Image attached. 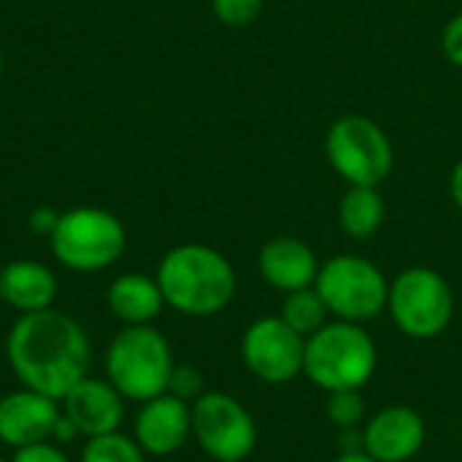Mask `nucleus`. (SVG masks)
<instances>
[{
    "mask_svg": "<svg viewBox=\"0 0 462 462\" xmlns=\"http://www.w3.org/2000/svg\"><path fill=\"white\" fill-rule=\"evenodd\" d=\"M146 457H171L192 439V403L162 393L141 403L133 433Z\"/></svg>",
    "mask_w": 462,
    "mask_h": 462,
    "instance_id": "obj_12",
    "label": "nucleus"
},
{
    "mask_svg": "<svg viewBox=\"0 0 462 462\" xmlns=\"http://www.w3.org/2000/svg\"><path fill=\"white\" fill-rule=\"evenodd\" d=\"M106 379L130 403H146L168 393L176 368L171 341L154 325L122 328L106 349Z\"/></svg>",
    "mask_w": 462,
    "mask_h": 462,
    "instance_id": "obj_4",
    "label": "nucleus"
},
{
    "mask_svg": "<svg viewBox=\"0 0 462 462\" xmlns=\"http://www.w3.org/2000/svg\"><path fill=\"white\" fill-rule=\"evenodd\" d=\"M0 462H8V460H5V457H0Z\"/></svg>",
    "mask_w": 462,
    "mask_h": 462,
    "instance_id": "obj_30",
    "label": "nucleus"
},
{
    "mask_svg": "<svg viewBox=\"0 0 462 462\" xmlns=\"http://www.w3.org/2000/svg\"><path fill=\"white\" fill-rule=\"evenodd\" d=\"M265 8V0H211V11L214 16L233 30L249 27L260 19Z\"/></svg>",
    "mask_w": 462,
    "mask_h": 462,
    "instance_id": "obj_22",
    "label": "nucleus"
},
{
    "mask_svg": "<svg viewBox=\"0 0 462 462\" xmlns=\"http://www.w3.org/2000/svg\"><path fill=\"white\" fill-rule=\"evenodd\" d=\"M317 292L333 319L365 325L387 311L390 279L376 263L360 254H336L319 265Z\"/></svg>",
    "mask_w": 462,
    "mask_h": 462,
    "instance_id": "obj_8",
    "label": "nucleus"
},
{
    "mask_svg": "<svg viewBox=\"0 0 462 462\" xmlns=\"http://www.w3.org/2000/svg\"><path fill=\"white\" fill-rule=\"evenodd\" d=\"M168 393L176 395V398H181V401H187V403H195V401L206 393V387H203V374H200L198 368H192V365H179V363H176V368H173V374H171Z\"/></svg>",
    "mask_w": 462,
    "mask_h": 462,
    "instance_id": "obj_23",
    "label": "nucleus"
},
{
    "mask_svg": "<svg viewBox=\"0 0 462 462\" xmlns=\"http://www.w3.org/2000/svg\"><path fill=\"white\" fill-rule=\"evenodd\" d=\"M79 462H146V452L138 447V441L122 430L84 439Z\"/></svg>",
    "mask_w": 462,
    "mask_h": 462,
    "instance_id": "obj_20",
    "label": "nucleus"
},
{
    "mask_svg": "<svg viewBox=\"0 0 462 462\" xmlns=\"http://www.w3.org/2000/svg\"><path fill=\"white\" fill-rule=\"evenodd\" d=\"M8 462H73L65 449L54 441H43V444H32V447H24V449H16L14 457Z\"/></svg>",
    "mask_w": 462,
    "mask_h": 462,
    "instance_id": "obj_24",
    "label": "nucleus"
},
{
    "mask_svg": "<svg viewBox=\"0 0 462 462\" xmlns=\"http://www.w3.org/2000/svg\"><path fill=\"white\" fill-rule=\"evenodd\" d=\"M60 406L81 439H95L122 430L127 401L106 376H84L62 395Z\"/></svg>",
    "mask_w": 462,
    "mask_h": 462,
    "instance_id": "obj_14",
    "label": "nucleus"
},
{
    "mask_svg": "<svg viewBox=\"0 0 462 462\" xmlns=\"http://www.w3.org/2000/svg\"><path fill=\"white\" fill-rule=\"evenodd\" d=\"M57 219H60V211H57V208H51V206H38V208L30 211L27 227H30L32 236H46V238H49V236L54 233V227H57Z\"/></svg>",
    "mask_w": 462,
    "mask_h": 462,
    "instance_id": "obj_26",
    "label": "nucleus"
},
{
    "mask_svg": "<svg viewBox=\"0 0 462 462\" xmlns=\"http://www.w3.org/2000/svg\"><path fill=\"white\" fill-rule=\"evenodd\" d=\"M0 303H3V298H0Z\"/></svg>",
    "mask_w": 462,
    "mask_h": 462,
    "instance_id": "obj_31",
    "label": "nucleus"
},
{
    "mask_svg": "<svg viewBox=\"0 0 462 462\" xmlns=\"http://www.w3.org/2000/svg\"><path fill=\"white\" fill-rule=\"evenodd\" d=\"M449 195H452V203L462 211V160L455 162V168L449 173Z\"/></svg>",
    "mask_w": 462,
    "mask_h": 462,
    "instance_id": "obj_27",
    "label": "nucleus"
},
{
    "mask_svg": "<svg viewBox=\"0 0 462 462\" xmlns=\"http://www.w3.org/2000/svg\"><path fill=\"white\" fill-rule=\"evenodd\" d=\"M192 439L214 462H244L257 447V422L238 398L206 390L192 403Z\"/></svg>",
    "mask_w": 462,
    "mask_h": 462,
    "instance_id": "obj_9",
    "label": "nucleus"
},
{
    "mask_svg": "<svg viewBox=\"0 0 462 462\" xmlns=\"http://www.w3.org/2000/svg\"><path fill=\"white\" fill-rule=\"evenodd\" d=\"M279 317L303 338L314 336L319 328L328 325V306L322 300V295L317 292V287H303V290H295V292H287L284 300H282V309H279Z\"/></svg>",
    "mask_w": 462,
    "mask_h": 462,
    "instance_id": "obj_19",
    "label": "nucleus"
},
{
    "mask_svg": "<svg viewBox=\"0 0 462 462\" xmlns=\"http://www.w3.org/2000/svg\"><path fill=\"white\" fill-rule=\"evenodd\" d=\"M54 260L73 273H97L111 268L127 249L122 219L97 206H76L60 211L57 227L49 236Z\"/></svg>",
    "mask_w": 462,
    "mask_h": 462,
    "instance_id": "obj_5",
    "label": "nucleus"
},
{
    "mask_svg": "<svg viewBox=\"0 0 462 462\" xmlns=\"http://www.w3.org/2000/svg\"><path fill=\"white\" fill-rule=\"evenodd\" d=\"M325 417L333 428L338 430H355L363 428L365 417V401H363V390H338V393H328L325 401Z\"/></svg>",
    "mask_w": 462,
    "mask_h": 462,
    "instance_id": "obj_21",
    "label": "nucleus"
},
{
    "mask_svg": "<svg viewBox=\"0 0 462 462\" xmlns=\"http://www.w3.org/2000/svg\"><path fill=\"white\" fill-rule=\"evenodd\" d=\"M387 314L406 338L433 341L452 325L455 292L439 271L411 265L390 282Z\"/></svg>",
    "mask_w": 462,
    "mask_h": 462,
    "instance_id": "obj_6",
    "label": "nucleus"
},
{
    "mask_svg": "<svg viewBox=\"0 0 462 462\" xmlns=\"http://www.w3.org/2000/svg\"><path fill=\"white\" fill-rule=\"evenodd\" d=\"M441 51L444 57L462 68V11H457L441 30Z\"/></svg>",
    "mask_w": 462,
    "mask_h": 462,
    "instance_id": "obj_25",
    "label": "nucleus"
},
{
    "mask_svg": "<svg viewBox=\"0 0 462 462\" xmlns=\"http://www.w3.org/2000/svg\"><path fill=\"white\" fill-rule=\"evenodd\" d=\"M306 338L279 314L254 319L241 336V360L246 371L265 384H287L303 374Z\"/></svg>",
    "mask_w": 462,
    "mask_h": 462,
    "instance_id": "obj_10",
    "label": "nucleus"
},
{
    "mask_svg": "<svg viewBox=\"0 0 462 462\" xmlns=\"http://www.w3.org/2000/svg\"><path fill=\"white\" fill-rule=\"evenodd\" d=\"M57 276L38 260H11L0 268V298L16 314L51 309L57 300Z\"/></svg>",
    "mask_w": 462,
    "mask_h": 462,
    "instance_id": "obj_16",
    "label": "nucleus"
},
{
    "mask_svg": "<svg viewBox=\"0 0 462 462\" xmlns=\"http://www.w3.org/2000/svg\"><path fill=\"white\" fill-rule=\"evenodd\" d=\"M387 217L384 198L379 187H346L338 200V225L355 241L374 238Z\"/></svg>",
    "mask_w": 462,
    "mask_h": 462,
    "instance_id": "obj_18",
    "label": "nucleus"
},
{
    "mask_svg": "<svg viewBox=\"0 0 462 462\" xmlns=\"http://www.w3.org/2000/svg\"><path fill=\"white\" fill-rule=\"evenodd\" d=\"M60 414V401L30 387L11 390L0 395V444L16 452L32 444L51 441Z\"/></svg>",
    "mask_w": 462,
    "mask_h": 462,
    "instance_id": "obj_11",
    "label": "nucleus"
},
{
    "mask_svg": "<svg viewBox=\"0 0 462 462\" xmlns=\"http://www.w3.org/2000/svg\"><path fill=\"white\" fill-rule=\"evenodd\" d=\"M376 368V341L357 322L333 319L306 338L303 374L325 395L338 390H363L374 379Z\"/></svg>",
    "mask_w": 462,
    "mask_h": 462,
    "instance_id": "obj_3",
    "label": "nucleus"
},
{
    "mask_svg": "<svg viewBox=\"0 0 462 462\" xmlns=\"http://www.w3.org/2000/svg\"><path fill=\"white\" fill-rule=\"evenodd\" d=\"M0 76H3V51H0Z\"/></svg>",
    "mask_w": 462,
    "mask_h": 462,
    "instance_id": "obj_29",
    "label": "nucleus"
},
{
    "mask_svg": "<svg viewBox=\"0 0 462 462\" xmlns=\"http://www.w3.org/2000/svg\"><path fill=\"white\" fill-rule=\"evenodd\" d=\"M5 360L22 387L54 401L89 376L92 346L87 330L60 309L19 314L5 336Z\"/></svg>",
    "mask_w": 462,
    "mask_h": 462,
    "instance_id": "obj_1",
    "label": "nucleus"
},
{
    "mask_svg": "<svg viewBox=\"0 0 462 462\" xmlns=\"http://www.w3.org/2000/svg\"><path fill=\"white\" fill-rule=\"evenodd\" d=\"M154 279L162 290L165 306L195 319L225 311L238 290L233 263L206 244H179L168 249Z\"/></svg>",
    "mask_w": 462,
    "mask_h": 462,
    "instance_id": "obj_2",
    "label": "nucleus"
},
{
    "mask_svg": "<svg viewBox=\"0 0 462 462\" xmlns=\"http://www.w3.org/2000/svg\"><path fill=\"white\" fill-rule=\"evenodd\" d=\"M319 260L314 249L295 236H276L260 246L257 271L260 276L279 292H295L303 287H314L319 273Z\"/></svg>",
    "mask_w": 462,
    "mask_h": 462,
    "instance_id": "obj_15",
    "label": "nucleus"
},
{
    "mask_svg": "<svg viewBox=\"0 0 462 462\" xmlns=\"http://www.w3.org/2000/svg\"><path fill=\"white\" fill-rule=\"evenodd\" d=\"M363 452L376 462H409L425 447V420L411 406H387L360 428Z\"/></svg>",
    "mask_w": 462,
    "mask_h": 462,
    "instance_id": "obj_13",
    "label": "nucleus"
},
{
    "mask_svg": "<svg viewBox=\"0 0 462 462\" xmlns=\"http://www.w3.org/2000/svg\"><path fill=\"white\" fill-rule=\"evenodd\" d=\"M106 303H108V311L122 322V328L152 325L165 309V298H162L157 279L146 273L116 276L108 284Z\"/></svg>",
    "mask_w": 462,
    "mask_h": 462,
    "instance_id": "obj_17",
    "label": "nucleus"
},
{
    "mask_svg": "<svg viewBox=\"0 0 462 462\" xmlns=\"http://www.w3.org/2000/svg\"><path fill=\"white\" fill-rule=\"evenodd\" d=\"M330 462H376L374 457H368L365 452H341L336 460Z\"/></svg>",
    "mask_w": 462,
    "mask_h": 462,
    "instance_id": "obj_28",
    "label": "nucleus"
},
{
    "mask_svg": "<svg viewBox=\"0 0 462 462\" xmlns=\"http://www.w3.org/2000/svg\"><path fill=\"white\" fill-rule=\"evenodd\" d=\"M325 157L349 187H379L395 168L387 130L363 114L338 116L325 133Z\"/></svg>",
    "mask_w": 462,
    "mask_h": 462,
    "instance_id": "obj_7",
    "label": "nucleus"
}]
</instances>
